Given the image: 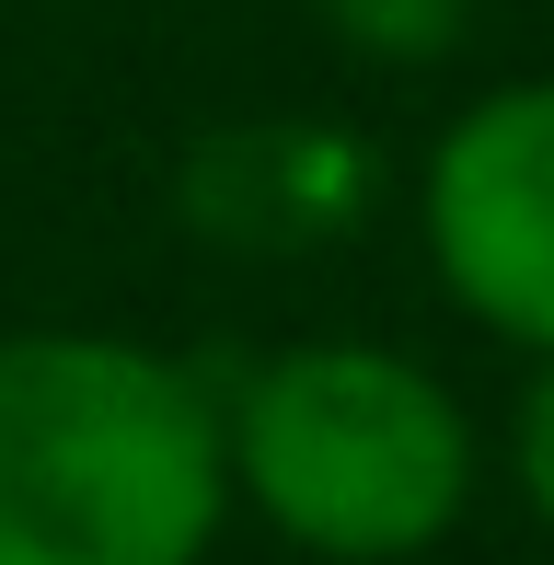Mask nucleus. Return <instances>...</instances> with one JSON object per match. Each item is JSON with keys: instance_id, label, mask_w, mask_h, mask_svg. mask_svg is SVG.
Here are the masks:
<instances>
[{"instance_id": "nucleus-3", "label": "nucleus", "mask_w": 554, "mask_h": 565, "mask_svg": "<svg viewBox=\"0 0 554 565\" xmlns=\"http://www.w3.org/2000/svg\"><path fill=\"white\" fill-rule=\"evenodd\" d=\"M416 243L450 312L497 347H554V82H497L427 139Z\"/></svg>"}, {"instance_id": "nucleus-1", "label": "nucleus", "mask_w": 554, "mask_h": 565, "mask_svg": "<svg viewBox=\"0 0 554 565\" xmlns=\"http://www.w3.org/2000/svg\"><path fill=\"white\" fill-rule=\"evenodd\" d=\"M232 520L220 393L93 323L0 335V565H209Z\"/></svg>"}, {"instance_id": "nucleus-4", "label": "nucleus", "mask_w": 554, "mask_h": 565, "mask_svg": "<svg viewBox=\"0 0 554 565\" xmlns=\"http://www.w3.org/2000/svg\"><path fill=\"white\" fill-rule=\"evenodd\" d=\"M323 23H335L359 58H382V70H427V58L462 46L473 0H323Z\"/></svg>"}, {"instance_id": "nucleus-2", "label": "nucleus", "mask_w": 554, "mask_h": 565, "mask_svg": "<svg viewBox=\"0 0 554 565\" xmlns=\"http://www.w3.org/2000/svg\"><path fill=\"white\" fill-rule=\"evenodd\" d=\"M232 508L323 565H405L473 508V416L427 358L370 335L277 347L220 393Z\"/></svg>"}, {"instance_id": "nucleus-5", "label": "nucleus", "mask_w": 554, "mask_h": 565, "mask_svg": "<svg viewBox=\"0 0 554 565\" xmlns=\"http://www.w3.org/2000/svg\"><path fill=\"white\" fill-rule=\"evenodd\" d=\"M509 461H520V497H532V520L554 531V347L532 358V393H520V427H509Z\"/></svg>"}]
</instances>
